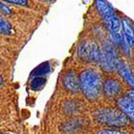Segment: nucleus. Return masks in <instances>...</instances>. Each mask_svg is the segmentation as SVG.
<instances>
[{
    "label": "nucleus",
    "mask_w": 134,
    "mask_h": 134,
    "mask_svg": "<svg viewBox=\"0 0 134 134\" xmlns=\"http://www.w3.org/2000/svg\"><path fill=\"white\" fill-rule=\"evenodd\" d=\"M64 86L68 91L77 92L80 89V81L74 71H68L63 79Z\"/></svg>",
    "instance_id": "6e6552de"
},
{
    "label": "nucleus",
    "mask_w": 134,
    "mask_h": 134,
    "mask_svg": "<svg viewBox=\"0 0 134 134\" xmlns=\"http://www.w3.org/2000/svg\"><path fill=\"white\" fill-rule=\"evenodd\" d=\"M44 83H45V79L41 78V77H37V78H35L33 80V82L31 83V86L33 88H38V86L42 85Z\"/></svg>",
    "instance_id": "4468645a"
},
{
    "label": "nucleus",
    "mask_w": 134,
    "mask_h": 134,
    "mask_svg": "<svg viewBox=\"0 0 134 134\" xmlns=\"http://www.w3.org/2000/svg\"><path fill=\"white\" fill-rule=\"evenodd\" d=\"M3 1L9 2L10 4L19 5V6H25V5H27V2H28V0H3Z\"/></svg>",
    "instance_id": "2eb2a0df"
},
{
    "label": "nucleus",
    "mask_w": 134,
    "mask_h": 134,
    "mask_svg": "<svg viewBox=\"0 0 134 134\" xmlns=\"http://www.w3.org/2000/svg\"><path fill=\"white\" fill-rule=\"evenodd\" d=\"M121 27H122V31L123 34L122 36L124 37L127 42L130 46L131 49L134 48V28L132 27L131 24L127 18H122L121 20Z\"/></svg>",
    "instance_id": "1a4fd4ad"
},
{
    "label": "nucleus",
    "mask_w": 134,
    "mask_h": 134,
    "mask_svg": "<svg viewBox=\"0 0 134 134\" xmlns=\"http://www.w3.org/2000/svg\"><path fill=\"white\" fill-rule=\"evenodd\" d=\"M1 83H2V78H1V76H0V85H1Z\"/></svg>",
    "instance_id": "a211bd4d"
},
{
    "label": "nucleus",
    "mask_w": 134,
    "mask_h": 134,
    "mask_svg": "<svg viewBox=\"0 0 134 134\" xmlns=\"http://www.w3.org/2000/svg\"><path fill=\"white\" fill-rule=\"evenodd\" d=\"M114 69L117 70L119 75L121 77H123L124 80L130 86L134 87V76L133 74H132V71L131 69H130V66L127 65V62H125L124 60L117 57V59L115 61V68H114Z\"/></svg>",
    "instance_id": "0eeeda50"
},
{
    "label": "nucleus",
    "mask_w": 134,
    "mask_h": 134,
    "mask_svg": "<svg viewBox=\"0 0 134 134\" xmlns=\"http://www.w3.org/2000/svg\"><path fill=\"white\" fill-rule=\"evenodd\" d=\"M81 123L79 122L78 119H71L63 124L62 129L63 131L67 132V133H70V132L76 131L78 129H80Z\"/></svg>",
    "instance_id": "9b49d317"
},
{
    "label": "nucleus",
    "mask_w": 134,
    "mask_h": 134,
    "mask_svg": "<svg viewBox=\"0 0 134 134\" xmlns=\"http://www.w3.org/2000/svg\"><path fill=\"white\" fill-rule=\"evenodd\" d=\"M0 10H1L2 13L6 14V15H9V14L11 13L9 8L8 7L7 5H5L4 3H2V2H0Z\"/></svg>",
    "instance_id": "dca6fc26"
},
{
    "label": "nucleus",
    "mask_w": 134,
    "mask_h": 134,
    "mask_svg": "<svg viewBox=\"0 0 134 134\" xmlns=\"http://www.w3.org/2000/svg\"><path fill=\"white\" fill-rule=\"evenodd\" d=\"M121 90L120 83L115 79H108L103 83V92L107 97H114Z\"/></svg>",
    "instance_id": "9d476101"
},
{
    "label": "nucleus",
    "mask_w": 134,
    "mask_h": 134,
    "mask_svg": "<svg viewBox=\"0 0 134 134\" xmlns=\"http://www.w3.org/2000/svg\"><path fill=\"white\" fill-rule=\"evenodd\" d=\"M95 4H96L97 9L107 25L111 34L120 33L121 22L107 0H95Z\"/></svg>",
    "instance_id": "7ed1b4c3"
},
{
    "label": "nucleus",
    "mask_w": 134,
    "mask_h": 134,
    "mask_svg": "<svg viewBox=\"0 0 134 134\" xmlns=\"http://www.w3.org/2000/svg\"><path fill=\"white\" fill-rule=\"evenodd\" d=\"M94 116L98 122L112 127H124L129 124V118L124 113L113 108L97 110Z\"/></svg>",
    "instance_id": "f03ea898"
},
{
    "label": "nucleus",
    "mask_w": 134,
    "mask_h": 134,
    "mask_svg": "<svg viewBox=\"0 0 134 134\" xmlns=\"http://www.w3.org/2000/svg\"><path fill=\"white\" fill-rule=\"evenodd\" d=\"M97 134H125L123 132L121 131H117V130H100V131H98Z\"/></svg>",
    "instance_id": "f3484780"
},
{
    "label": "nucleus",
    "mask_w": 134,
    "mask_h": 134,
    "mask_svg": "<svg viewBox=\"0 0 134 134\" xmlns=\"http://www.w3.org/2000/svg\"><path fill=\"white\" fill-rule=\"evenodd\" d=\"M47 65H48V64H43V65H41L40 68H38V69L34 71V74H35L36 76H40V75H41V74L46 73V72L49 70V66L46 68V66H47Z\"/></svg>",
    "instance_id": "ddd939ff"
},
{
    "label": "nucleus",
    "mask_w": 134,
    "mask_h": 134,
    "mask_svg": "<svg viewBox=\"0 0 134 134\" xmlns=\"http://www.w3.org/2000/svg\"><path fill=\"white\" fill-rule=\"evenodd\" d=\"M100 52V48L93 40H85L78 48L79 56L87 62H99Z\"/></svg>",
    "instance_id": "20e7f679"
},
{
    "label": "nucleus",
    "mask_w": 134,
    "mask_h": 134,
    "mask_svg": "<svg viewBox=\"0 0 134 134\" xmlns=\"http://www.w3.org/2000/svg\"><path fill=\"white\" fill-rule=\"evenodd\" d=\"M116 104L121 112L127 116V118L134 121V89L127 90L125 96L117 99Z\"/></svg>",
    "instance_id": "423d86ee"
},
{
    "label": "nucleus",
    "mask_w": 134,
    "mask_h": 134,
    "mask_svg": "<svg viewBox=\"0 0 134 134\" xmlns=\"http://www.w3.org/2000/svg\"><path fill=\"white\" fill-rule=\"evenodd\" d=\"M116 59H117V55H116L115 49L114 48L112 43L106 41L100 52L99 63L101 68L107 72L113 71L115 68Z\"/></svg>",
    "instance_id": "39448f33"
},
{
    "label": "nucleus",
    "mask_w": 134,
    "mask_h": 134,
    "mask_svg": "<svg viewBox=\"0 0 134 134\" xmlns=\"http://www.w3.org/2000/svg\"><path fill=\"white\" fill-rule=\"evenodd\" d=\"M11 32V25L3 17L0 16V34L9 35Z\"/></svg>",
    "instance_id": "f8f14e48"
},
{
    "label": "nucleus",
    "mask_w": 134,
    "mask_h": 134,
    "mask_svg": "<svg viewBox=\"0 0 134 134\" xmlns=\"http://www.w3.org/2000/svg\"><path fill=\"white\" fill-rule=\"evenodd\" d=\"M80 88L85 96L90 100H95L100 94L101 76L97 70L93 69H87L81 72L79 76Z\"/></svg>",
    "instance_id": "f257e3e1"
}]
</instances>
